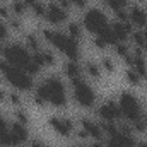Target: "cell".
<instances>
[{"label":"cell","mask_w":147,"mask_h":147,"mask_svg":"<svg viewBox=\"0 0 147 147\" xmlns=\"http://www.w3.org/2000/svg\"><path fill=\"white\" fill-rule=\"evenodd\" d=\"M10 9L9 7H5V5H0V17L2 19H10Z\"/></svg>","instance_id":"obj_33"},{"label":"cell","mask_w":147,"mask_h":147,"mask_svg":"<svg viewBox=\"0 0 147 147\" xmlns=\"http://www.w3.org/2000/svg\"><path fill=\"white\" fill-rule=\"evenodd\" d=\"M69 36L72 38V39H75V41H79L82 38V28L77 22H70L69 24Z\"/></svg>","instance_id":"obj_19"},{"label":"cell","mask_w":147,"mask_h":147,"mask_svg":"<svg viewBox=\"0 0 147 147\" xmlns=\"http://www.w3.org/2000/svg\"><path fill=\"white\" fill-rule=\"evenodd\" d=\"M3 60L9 62L10 65L24 70L28 74H33L36 75L39 74V65L34 63L33 60V55H29V51L22 46V45H9L3 48Z\"/></svg>","instance_id":"obj_2"},{"label":"cell","mask_w":147,"mask_h":147,"mask_svg":"<svg viewBox=\"0 0 147 147\" xmlns=\"http://www.w3.org/2000/svg\"><path fill=\"white\" fill-rule=\"evenodd\" d=\"M106 147H125L123 144H120V142H116V140H113V139H110L108 140V144H106Z\"/></svg>","instance_id":"obj_37"},{"label":"cell","mask_w":147,"mask_h":147,"mask_svg":"<svg viewBox=\"0 0 147 147\" xmlns=\"http://www.w3.org/2000/svg\"><path fill=\"white\" fill-rule=\"evenodd\" d=\"M0 101H5V91L0 87Z\"/></svg>","instance_id":"obj_41"},{"label":"cell","mask_w":147,"mask_h":147,"mask_svg":"<svg viewBox=\"0 0 147 147\" xmlns=\"http://www.w3.org/2000/svg\"><path fill=\"white\" fill-rule=\"evenodd\" d=\"M111 31L115 34L116 43H125V39L128 38V34L134 33V28H132V22H128V21H125V22L118 21V22L111 24Z\"/></svg>","instance_id":"obj_11"},{"label":"cell","mask_w":147,"mask_h":147,"mask_svg":"<svg viewBox=\"0 0 147 147\" xmlns=\"http://www.w3.org/2000/svg\"><path fill=\"white\" fill-rule=\"evenodd\" d=\"M94 46L98 48V50H105L106 46H108V43L103 39V38H99V36H96L94 38Z\"/></svg>","instance_id":"obj_32"},{"label":"cell","mask_w":147,"mask_h":147,"mask_svg":"<svg viewBox=\"0 0 147 147\" xmlns=\"http://www.w3.org/2000/svg\"><path fill=\"white\" fill-rule=\"evenodd\" d=\"M110 24H108V19L105 16V12H101L99 9H89L84 16V28L89 31V33H94L96 36L106 29Z\"/></svg>","instance_id":"obj_7"},{"label":"cell","mask_w":147,"mask_h":147,"mask_svg":"<svg viewBox=\"0 0 147 147\" xmlns=\"http://www.w3.org/2000/svg\"><path fill=\"white\" fill-rule=\"evenodd\" d=\"M9 38V24H5L3 21H0V41Z\"/></svg>","instance_id":"obj_28"},{"label":"cell","mask_w":147,"mask_h":147,"mask_svg":"<svg viewBox=\"0 0 147 147\" xmlns=\"http://www.w3.org/2000/svg\"><path fill=\"white\" fill-rule=\"evenodd\" d=\"M128 17H130V22L139 26L140 29L147 26V12L142 7H132L128 12Z\"/></svg>","instance_id":"obj_13"},{"label":"cell","mask_w":147,"mask_h":147,"mask_svg":"<svg viewBox=\"0 0 147 147\" xmlns=\"http://www.w3.org/2000/svg\"><path fill=\"white\" fill-rule=\"evenodd\" d=\"M0 147H2V144H0Z\"/></svg>","instance_id":"obj_45"},{"label":"cell","mask_w":147,"mask_h":147,"mask_svg":"<svg viewBox=\"0 0 147 147\" xmlns=\"http://www.w3.org/2000/svg\"><path fill=\"white\" fill-rule=\"evenodd\" d=\"M29 147H50V146L43 144L41 140H31V142H29Z\"/></svg>","instance_id":"obj_36"},{"label":"cell","mask_w":147,"mask_h":147,"mask_svg":"<svg viewBox=\"0 0 147 147\" xmlns=\"http://www.w3.org/2000/svg\"><path fill=\"white\" fill-rule=\"evenodd\" d=\"M63 70H65V74H67V77H70L72 80L80 77V67H79V63H77V62H74V60H70V62H67V63H65Z\"/></svg>","instance_id":"obj_16"},{"label":"cell","mask_w":147,"mask_h":147,"mask_svg":"<svg viewBox=\"0 0 147 147\" xmlns=\"http://www.w3.org/2000/svg\"><path fill=\"white\" fill-rule=\"evenodd\" d=\"M132 39L137 45V48H140V50L147 48V41H146V38H144V34H142V31H134L132 33Z\"/></svg>","instance_id":"obj_20"},{"label":"cell","mask_w":147,"mask_h":147,"mask_svg":"<svg viewBox=\"0 0 147 147\" xmlns=\"http://www.w3.org/2000/svg\"><path fill=\"white\" fill-rule=\"evenodd\" d=\"M45 19L51 24H62L67 19V10H63L57 2H50L46 5V16Z\"/></svg>","instance_id":"obj_10"},{"label":"cell","mask_w":147,"mask_h":147,"mask_svg":"<svg viewBox=\"0 0 147 147\" xmlns=\"http://www.w3.org/2000/svg\"><path fill=\"white\" fill-rule=\"evenodd\" d=\"M137 147H147V142H139V144H137Z\"/></svg>","instance_id":"obj_42"},{"label":"cell","mask_w":147,"mask_h":147,"mask_svg":"<svg viewBox=\"0 0 147 147\" xmlns=\"http://www.w3.org/2000/svg\"><path fill=\"white\" fill-rule=\"evenodd\" d=\"M125 79H127V82L132 84V86H137V84L140 82V75L135 72L134 69H128V70L125 72Z\"/></svg>","instance_id":"obj_22"},{"label":"cell","mask_w":147,"mask_h":147,"mask_svg":"<svg viewBox=\"0 0 147 147\" xmlns=\"http://www.w3.org/2000/svg\"><path fill=\"white\" fill-rule=\"evenodd\" d=\"M0 2H5V0H0Z\"/></svg>","instance_id":"obj_44"},{"label":"cell","mask_w":147,"mask_h":147,"mask_svg":"<svg viewBox=\"0 0 147 147\" xmlns=\"http://www.w3.org/2000/svg\"><path fill=\"white\" fill-rule=\"evenodd\" d=\"M106 2V5L111 7L115 12H118V10H123L127 5H128V0H105Z\"/></svg>","instance_id":"obj_21"},{"label":"cell","mask_w":147,"mask_h":147,"mask_svg":"<svg viewBox=\"0 0 147 147\" xmlns=\"http://www.w3.org/2000/svg\"><path fill=\"white\" fill-rule=\"evenodd\" d=\"M5 130H9V128H7V123H5V120L0 116V134H3Z\"/></svg>","instance_id":"obj_38"},{"label":"cell","mask_w":147,"mask_h":147,"mask_svg":"<svg viewBox=\"0 0 147 147\" xmlns=\"http://www.w3.org/2000/svg\"><path fill=\"white\" fill-rule=\"evenodd\" d=\"M72 94L74 99L79 106L82 108H91L96 103V92L94 89L84 80V79H74L72 80Z\"/></svg>","instance_id":"obj_5"},{"label":"cell","mask_w":147,"mask_h":147,"mask_svg":"<svg viewBox=\"0 0 147 147\" xmlns=\"http://www.w3.org/2000/svg\"><path fill=\"white\" fill-rule=\"evenodd\" d=\"M57 3H58V5H60V7H62V9H63V10H69V9H70V7H72V5H70V2H69V0H58V2H57Z\"/></svg>","instance_id":"obj_35"},{"label":"cell","mask_w":147,"mask_h":147,"mask_svg":"<svg viewBox=\"0 0 147 147\" xmlns=\"http://www.w3.org/2000/svg\"><path fill=\"white\" fill-rule=\"evenodd\" d=\"M80 125H82V128L87 132L89 137H92L94 140H103L105 132H103L101 125H98V123H94V121H91V120H87V118H82V120H80Z\"/></svg>","instance_id":"obj_12"},{"label":"cell","mask_w":147,"mask_h":147,"mask_svg":"<svg viewBox=\"0 0 147 147\" xmlns=\"http://www.w3.org/2000/svg\"><path fill=\"white\" fill-rule=\"evenodd\" d=\"M72 7H77V9H84L87 5V0H69Z\"/></svg>","instance_id":"obj_34"},{"label":"cell","mask_w":147,"mask_h":147,"mask_svg":"<svg viewBox=\"0 0 147 147\" xmlns=\"http://www.w3.org/2000/svg\"><path fill=\"white\" fill-rule=\"evenodd\" d=\"M9 99H10V103L16 105V106H21V105H22V99H21V96H19L17 92H10V94H9Z\"/></svg>","instance_id":"obj_31"},{"label":"cell","mask_w":147,"mask_h":147,"mask_svg":"<svg viewBox=\"0 0 147 147\" xmlns=\"http://www.w3.org/2000/svg\"><path fill=\"white\" fill-rule=\"evenodd\" d=\"M77 147H87V146H84V144H80V146H77Z\"/></svg>","instance_id":"obj_43"},{"label":"cell","mask_w":147,"mask_h":147,"mask_svg":"<svg viewBox=\"0 0 147 147\" xmlns=\"http://www.w3.org/2000/svg\"><path fill=\"white\" fill-rule=\"evenodd\" d=\"M98 115H99L105 121H116V120H120V118L123 116L120 106H118L115 101H106L105 105H101L99 110H98Z\"/></svg>","instance_id":"obj_8"},{"label":"cell","mask_w":147,"mask_h":147,"mask_svg":"<svg viewBox=\"0 0 147 147\" xmlns=\"http://www.w3.org/2000/svg\"><path fill=\"white\" fill-rule=\"evenodd\" d=\"M31 9H33V14H34L36 17H45V16H46V5L41 3V2H36Z\"/></svg>","instance_id":"obj_24"},{"label":"cell","mask_w":147,"mask_h":147,"mask_svg":"<svg viewBox=\"0 0 147 147\" xmlns=\"http://www.w3.org/2000/svg\"><path fill=\"white\" fill-rule=\"evenodd\" d=\"M0 74L17 91H29V89H33L31 75L28 72H24V70H21V69H17V67H14V65H10L5 60H0Z\"/></svg>","instance_id":"obj_4"},{"label":"cell","mask_w":147,"mask_h":147,"mask_svg":"<svg viewBox=\"0 0 147 147\" xmlns=\"http://www.w3.org/2000/svg\"><path fill=\"white\" fill-rule=\"evenodd\" d=\"M0 144L5 147H16V146H21V142H19V139L10 132V128L9 130H5L3 134H0Z\"/></svg>","instance_id":"obj_15"},{"label":"cell","mask_w":147,"mask_h":147,"mask_svg":"<svg viewBox=\"0 0 147 147\" xmlns=\"http://www.w3.org/2000/svg\"><path fill=\"white\" fill-rule=\"evenodd\" d=\"M121 115L125 118H128V121L135 123L139 120H142V108L139 99L132 94V92H121L120 94V103H118Z\"/></svg>","instance_id":"obj_6"},{"label":"cell","mask_w":147,"mask_h":147,"mask_svg":"<svg viewBox=\"0 0 147 147\" xmlns=\"http://www.w3.org/2000/svg\"><path fill=\"white\" fill-rule=\"evenodd\" d=\"M91 147H106V146H103V142H101V140H96Z\"/></svg>","instance_id":"obj_40"},{"label":"cell","mask_w":147,"mask_h":147,"mask_svg":"<svg viewBox=\"0 0 147 147\" xmlns=\"http://www.w3.org/2000/svg\"><path fill=\"white\" fill-rule=\"evenodd\" d=\"M9 28H12V29H21V28H22V22L19 21V17H10V19H9Z\"/></svg>","instance_id":"obj_30"},{"label":"cell","mask_w":147,"mask_h":147,"mask_svg":"<svg viewBox=\"0 0 147 147\" xmlns=\"http://www.w3.org/2000/svg\"><path fill=\"white\" fill-rule=\"evenodd\" d=\"M41 57H43V62H45V65H55V57H53V53L51 51H48V50H45V51H41Z\"/></svg>","instance_id":"obj_26"},{"label":"cell","mask_w":147,"mask_h":147,"mask_svg":"<svg viewBox=\"0 0 147 147\" xmlns=\"http://www.w3.org/2000/svg\"><path fill=\"white\" fill-rule=\"evenodd\" d=\"M10 132L19 139V142H21V144H22V142H26V140H28V137H29L26 125H22V123H19V121H16V123H12V125H10Z\"/></svg>","instance_id":"obj_14"},{"label":"cell","mask_w":147,"mask_h":147,"mask_svg":"<svg viewBox=\"0 0 147 147\" xmlns=\"http://www.w3.org/2000/svg\"><path fill=\"white\" fill-rule=\"evenodd\" d=\"M22 2H24V3H26V5H29V7H33V5H34V3H36L38 0H22Z\"/></svg>","instance_id":"obj_39"},{"label":"cell","mask_w":147,"mask_h":147,"mask_svg":"<svg viewBox=\"0 0 147 147\" xmlns=\"http://www.w3.org/2000/svg\"><path fill=\"white\" fill-rule=\"evenodd\" d=\"M101 69L103 70H106V72H115V63H113V60L111 58H103L101 60Z\"/></svg>","instance_id":"obj_27"},{"label":"cell","mask_w":147,"mask_h":147,"mask_svg":"<svg viewBox=\"0 0 147 147\" xmlns=\"http://www.w3.org/2000/svg\"><path fill=\"white\" fill-rule=\"evenodd\" d=\"M43 38L53 45L57 50H60L69 60L77 62V58L80 57V48H79V43L72 39L69 34L65 33H60V31H51V29H45L43 31Z\"/></svg>","instance_id":"obj_3"},{"label":"cell","mask_w":147,"mask_h":147,"mask_svg":"<svg viewBox=\"0 0 147 147\" xmlns=\"http://www.w3.org/2000/svg\"><path fill=\"white\" fill-rule=\"evenodd\" d=\"M26 46H29L33 51H39V39L34 34H28L26 36Z\"/></svg>","instance_id":"obj_23"},{"label":"cell","mask_w":147,"mask_h":147,"mask_svg":"<svg viewBox=\"0 0 147 147\" xmlns=\"http://www.w3.org/2000/svg\"><path fill=\"white\" fill-rule=\"evenodd\" d=\"M86 72L89 77H92V79H101V67L96 63V62H86Z\"/></svg>","instance_id":"obj_17"},{"label":"cell","mask_w":147,"mask_h":147,"mask_svg":"<svg viewBox=\"0 0 147 147\" xmlns=\"http://www.w3.org/2000/svg\"><path fill=\"white\" fill-rule=\"evenodd\" d=\"M115 48H116V53H118L120 57H123V58H127V57L130 55V48H128L125 43H116Z\"/></svg>","instance_id":"obj_25"},{"label":"cell","mask_w":147,"mask_h":147,"mask_svg":"<svg viewBox=\"0 0 147 147\" xmlns=\"http://www.w3.org/2000/svg\"><path fill=\"white\" fill-rule=\"evenodd\" d=\"M48 123H50V127H51L57 134H60L62 137H69V135L72 134V130L75 128L72 120H69V118H60V116L50 118Z\"/></svg>","instance_id":"obj_9"},{"label":"cell","mask_w":147,"mask_h":147,"mask_svg":"<svg viewBox=\"0 0 147 147\" xmlns=\"http://www.w3.org/2000/svg\"><path fill=\"white\" fill-rule=\"evenodd\" d=\"M36 94L39 98H43L46 103H50L57 108L67 106V91H65V86L60 77L53 75V77H48L46 80H43L36 87Z\"/></svg>","instance_id":"obj_1"},{"label":"cell","mask_w":147,"mask_h":147,"mask_svg":"<svg viewBox=\"0 0 147 147\" xmlns=\"http://www.w3.org/2000/svg\"><path fill=\"white\" fill-rule=\"evenodd\" d=\"M16 118H17V121H19V123H22V125H28V121H29L28 115H26L22 110H17V111H16Z\"/></svg>","instance_id":"obj_29"},{"label":"cell","mask_w":147,"mask_h":147,"mask_svg":"<svg viewBox=\"0 0 147 147\" xmlns=\"http://www.w3.org/2000/svg\"><path fill=\"white\" fill-rule=\"evenodd\" d=\"M26 9H28V5H26L22 0H14V2L10 3V10H12V14H16V16H24V14H26Z\"/></svg>","instance_id":"obj_18"}]
</instances>
